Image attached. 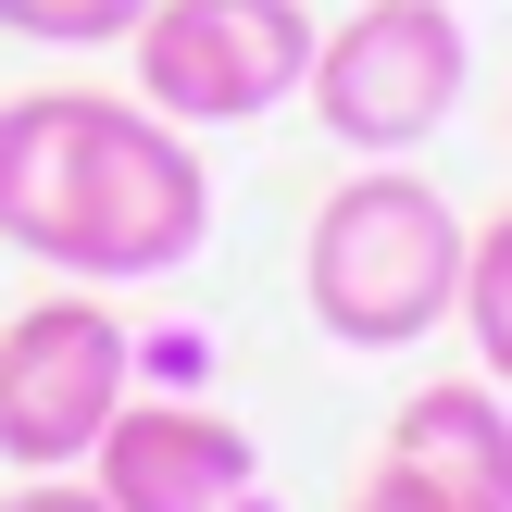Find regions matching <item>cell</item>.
Segmentation results:
<instances>
[{"label": "cell", "instance_id": "cell-1", "mask_svg": "<svg viewBox=\"0 0 512 512\" xmlns=\"http://www.w3.org/2000/svg\"><path fill=\"white\" fill-rule=\"evenodd\" d=\"M463 238L475 225L450 213L425 175L375 163L350 188H325L313 238H300V300L338 350H413L425 325L463 300Z\"/></svg>", "mask_w": 512, "mask_h": 512}, {"label": "cell", "instance_id": "cell-2", "mask_svg": "<svg viewBox=\"0 0 512 512\" xmlns=\"http://www.w3.org/2000/svg\"><path fill=\"white\" fill-rule=\"evenodd\" d=\"M200 238H213V175H200L188 125H163V113L100 88L88 138H75V188H63L50 263L88 275V288H150V275L200 263Z\"/></svg>", "mask_w": 512, "mask_h": 512}, {"label": "cell", "instance_id": "cell-3", "mask_svg": "<svg viewBox=\"0 0 512 512\" xmlns=\"http://www.w3.org/2000/svg\"><path fill=\"white\" fill-rule=\"evenodd\" d=\"M463 75H475V38H463V0H363L338 38H313V125L363 163H400L425 150L450 113H463Z\"/></svg>", "mask_w": 512, "mask_h": 512}, {"label": "cell", "instance_id": "cell-4", "mask_svg": "<svg viewBox=\"0 0 512 512\" xmlns=\"http://www.w3.org/2000/svg\"><path fill=\"white\" fill-rule=\"evenodd\" d=\"M325 25L300 0H150L138 13V100L163 125H263L300 100Z\"/></svg>", "mask_w": 512, "mask_h": 512}, {"label": "cell", "instance_id": "cell-5", "mask_svg": "<svg viewBox=\"0 0 512 512\" xmlns=\"http://www.w3.org/2000/svg\"><path fill=\"white\" fill-rule=\"evenodd\" d=\"M125 388H138V350H125V325L88 288L25 300L0 325V463L13 475H75L100 450V425L125 413Z\"/></svg>", "mask_w": 512, "mask_h": 512}, {"label": "cell", "instance_id": "cell-6", "mask_svg": "<svg viewBox=\"0 0 512 512\" xmlns=\"http://www.w3.org/2000/svg\"><path fill=\"white\" fill-rule=\"evenodd\" d=\"M250 475H263L250 425L200 413V400H138V388H125V413L100 425V450H88V488L113 512H225Z\"/></svg>", "mask_w": 512, "mask_h": 512}, {"label": "cell", "instance_id": "cell-7", "mask_svg": "<svg viewBox=\"0 0 512 512\" xmlns=\"http://www.w3.org/2000/svg\"><path fill=\"white\" fill-rule=\"evenodd\" d=\"M388 475H413L438 512H512V413L500 388H413L388 425Z\"/></svg>", "mask_w": 512, "mask_h": 512}, {"label": "cell", "instance_id": "cell-8", "mask_svg": "<svg viewBox=\"0 0 512 512\" xmlns=\"http://www.w3.org/2000/svg\"><path fill=\"white\" fill-rule=\"evenodd\" d=\"M88 100L100 88H25V100H0V238H13L25 263H50V238H63V188H75Z\"/></svg>", "mask_w": 512, "mask_h": 512}, {"label": "cell", "instance_id": "cell-9", "mask_svg": "<svg viewBox=\"0 0 512 512\" xmlns=\"http://www.w3.org/2000/svg\"><path fill=\"white\" fill-rule=\"evenodd\" d=\"M450 313L475 325V363H488V388H512V213H488L463 238V300Z\"/></svg>", "mask_w": 512, "mask_h": 512}, {"label": "cell", "instance_id": "cell-10", "mask_svg": "<svg viewBox=\"0 0 512 512\" xmlns=\"http://www.w3.org/2000/svg\"><path fill=\"white\" fill-rule=\"evenodd\" d=\"M150 0H0L13 38H50V50H100V38H138Z\"/></svg>", "mask_w": 512, "mask_h": 512}, {"label": "cell", "instance_id": "cell-11", "mask_svg": "<svg viewBox=\"0 0 512 512\" xmlns=\"http://www.w3.org/2000/svg\"><path fill=\"white\" fill-rule=\"evenodd\" d=\"M0 512H113V500H100L88 475H25V488L0 500Z\"/></svg>", "mask_w": 512, "mask_h": 512}, {"label": "cell", "instance_id": "cell-12", "mask_svg": "<svg viewBox=\"0 0 512 512\" xmlns=\"http://www.w3.org/2000/svg\"><path fill=\"white\" fill-rule=\"evenodd\" d=\"M350 512H438V500H425V488H413V475H388V463H375V488H363V500H350Z\"/></svg>", "mask_w": 512, "mask_h": 512}]
</instances>
